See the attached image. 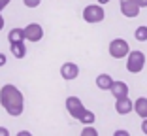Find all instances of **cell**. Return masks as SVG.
Masks as SVG:
<instances>
[{"mask_svg":"<svg viewBox=\"0 0 147 136\" xmlns=\"http://www.w3.org/2000/svg\"><path fill=\"white\" fill-rule=\"evenodd\" d=\"M0 104L11 117H19L25 112V98L13 83H6L0 89Z\"/></svg>","mask_w":147,"mask_h":136,"instance_id":"6da1fadb","label":"cell"},{"mask_svg":"<svg viewBox=\"0 0 147 136\" xmlns=\"http://www.w3.org/2000/svg\"><path fill=\"white\" fill-rule=\"evenodd\" d=\"M143 68H145V55L142 51H138V49L130 51L126 55V70L130 74H140Z\"/></svg>","mask_w":147,"mask_h":136,"instance_id":"7a4b0ae2","label":"cell"},{"mask_svg":"<svg viewBox=\"0 0 147 136\" xmlns=\"http://www.w3.org/2000/svg\"><path fill=\"white\" fill-rule=\"evenodd\" d=\"M106 19V12L102 8V4H89L83 9V21L89 23V25H94V23H102Z\"/></svg>","mask_w":147,"mask_h":136,"instance_id":"3957f363","label":"cell"},{"mask_svg":"<svg viewBox=\"0 0 147 136\" xmlns=\"http://www.w3.org/2000/svg\"><path fill=\"white\" fill-rule=\"evenodd\" d=\"M130 53V45L126 40L123 38H115L109 42V55L113 59H125L126 55Z\"/></svg>","mask_w":147,"mask_h":136,"instance_id":"277c9868","label":"cell"},{"mask_svg":"<svg viewBox=\"0 0 147 136\" xmlns=\"http://www.w3.org/2000/svg\"><path fill=\"white\" fill-rule=\"evenodd\" d=\"M66 110H68V114L72 115L76 121H79V119H81V115H83V112H85L87 108L83 106L81 98H78V97H68V98H66Z\"/></svg>","mask_w":147,"mask_h":136,"instance_id":"5b68a950","label":"cell"},{"mask_svg":"<svg viewBox=\"0 0 147 136\" xmlns=\"http://www.w3.org/2000/svg\"><path fill=\"white\" fill-rule=\"evenodd\" d=\"M23 30H25V40H28V42H40L43 38V28L38 23H28Z\"/></svg>","mask_w":147,"mask_h":136,"instance_id":"8992f818","label":"cell"},{"mask_svg":"<svg viewBox=\"0 0 147 136\" xmlns=\"http://www.w3.org/2000/svg\"><path fill=\"white\" fill-rule=\"evenodd\" d=\"M61 76L66 81H72V79H76L79 76V66L76 62H64L61 66Z\"/></svg>","mask_w":147,"mask_h":136,"instance_id":"52a82bcc","label":"cell"},{"mask_svg":"<svg viewBox=\"0 0 147 136\" xmlns=\"http://www.w3.org/2000/svg\"><path fill=\"white\" fill-rule=\"evenodd\" d=\"M140 6L138 2H132V0H121V13L125 17H138L140 15Z\"/></svg>","mask_w":147,"mask_h":136,"instance_id":"ba28073f","label":"cell"},{"mask_svg":"<svg viewBox=\"0 0 147 136\" xmlns=\"http://www.w3.org/2000/svg\"><path fill=\"white\" fill-rule=\"evenodd\" d=\"M134 110V102L130 100L128 97H121V98H115V112L119 115H126Z\"/></svg>","mask_w":147,"mask_h":136,"instance_id":"9c48e42d","label":"cell"},{"mask_svg":"<svg viewBox=\"0 0 147 136\" xmlns=\"http://www.w3.org/2000/svg\"><path fill=\"white\" fill-rule=\"evenodd\" d=\"M109 93H111L115 98H121V97H128V85L125 81H115L113 79L111 87H109Z\"/></svg>","mask_w":147,"mask_h":136,"instance_id":"30bf717a","label":"cell"},{"mask_svg":"<svg viewBox=\"0 0 147 136\" xmlns=\"http://www.w3.org/2000/svg\"><path fill=\"white\" fill-rule=\"evenodd\" d=\"M134 112L142 119L147 117V98L145 97H140V98H136V100H134Z\"/></svg>","mask_w":147,"mask_h":136,"instance_id":"8fae6325","label":"cell"},{"mask_svg":"<svg viewBox=\"0 0 147 136\" xmlns=\"http://www.w3.org/2000/svg\"><path fill=\"white\" fill-rule=\"evenodd\" d=\"M111 83H113V78L109 74H100V76H96V87L102 89V91H109Z\"/></svg>","mask_w":147,"mask_h":136,"instance_id":"7c38bea8","label":"cell"},{"mask_svg":"<svg viewBox=\"0 0 147 136\" xmlns=\"http://www.w3.org/2000/svg\"><path fill=\"white\" fill-rule=\"evenodd\" d=\"M9 51L15 59H23L26 55V45L25 42H15V44H9Z\"/></svg>","mask_w":147,"mask_h":136,"instance_id":"4fadbf2b","label":"cell"},{"mask_svg":"<svg viewBox=\"0 0 147 136\" xmlns=\"http://www.w3.org/2000/svg\"><path fill=\"white\" fill-rule=\"evenodd\" d=\"M8 42L15 44V42H25V30L23 28H11L8 32Z\"/></svg>","mask_w":147,"mask_h":136,"instance_id":"5bb4252c","label":"cell"},{"mask_svg":"<svg viewBox=\"0 0 147 136\" xmlns=\"http://www.w3.org/2000/svg\"><path fill=\"white\" fill-rule=\"evenodd\" d=\"M79 121H81L83 125H92V123L96 121V115H94V112H91V110H85Z\"/></svg>","mask_w":147,"mask_h":136,"instance_id":"9a60e30c","label":"cell"},{"mask_svg":"<svg viewBox=\"0 0 147 136\" xmlns=\"http://www.w3.org/2000/svg\"><path fill=\"white\" fill-rule=\"evenodd\" d=\"M134 38L138 40V42H147V26L145 25L138 26V28L134 30Z\"/></svg>","mask_w":147,"mask_h":136,"instance_id":"2e32d148","label":"cell"},{"mask_svg":"<svg viewBox=\"0 0 147 136\" xmlns=\"http://www.w3.org/2000/svg\"><path fill=\"white\" fill-rule=\"evenodd\" d=\"M81 136H98V131L92 129L91 125H85V129L81 131Z\"/></svg>","mask_w":147,"mask_h":136,"instance_id":"e0dca14e","label":"cell"},{"mask_svg":"<svg viewBox=\"0 0 147 136\" xmlns=\"http://www.w3.org/2000/svg\"><path fill=\"white\" fill-rule=\"evenodd\" d=\"M23 4H25L26 8H38V6L42 4V0H23Z\"/></svg>","mask_w":147,"mask_h":136,"instance_id":"ac0fdd59","label":"cell"},{"mask_svg":"<svg viewBox=\"0 0 147 136\" xmlns=\"http://www.w3.org/2000/svg\"><path fill=\"white\" fill-rule=\"evenodd\" d=\"M9 2H11V0H0V12H2L6 6H9Z\"/></svg>","mask_w":147,"mask_h":136,"instance_id":"d6986e66","label":"cell"},{"mask_svg":"<svg viewBox=\"0 0 147 136\" xmlns=\"http://www.w3.org/2000/svg\"><path fill=\"white\" fill-rule=\"evenodd\" d=\"M142 132H143V134H147V117L142 121Z\"/></svg>","mask_w":147,"mask_h":136,"instance_id":"ffe728a7","label":"cell"},{"mask_svg":"<svg viewBox=\"0 0 147 136\" xmlns=\"http://www.w3.org/2000/svg\"><path fill=\"white\" fill-rule=\"evenodd\" d=\"M0 136H9V131L4 127H0Z\"/></svg>","mask_w":147,"mask_h":136,"instance_id":"44dd1931","label":"cell"},{"mask_svg":"<svg viewBox=\"0 0 147 136\" xmlns=\"http://www.w3.org/2000/svg\"><path fill=\"white\" fill-rule=\"evenodd\" d=\"M115 136H128V131H115Z\"/></svg>","mask_w":147,"mask_h":136,"instance_id":"7402d4cb","label":"cell"},{"mask_svg":"<svg viewBox=\"0 0 147 136\" xmlns=\"http://www.w3.org/2000/svg\"><path fill=\"white\" fill-rule=\"evenodd\" d=\"M140 8H147V0H136Z\"/></svg>","mask_w":147,"mask_h":136,"instance_id":"603a6c76","label":"cell"},{"mask_svg":"<svg viewBox=\"0 0 147 136\" xmlns=\"http://www.w3.org/2000/svg\"><path fill=\"white\" fill-rule=\"evenodd\" d=\"M4 64H6V55L0 53V66H4Z\"/></svg>","mask_w":147,"mask_h":136,"instance_id":"cb8c5ba5","label":"cell"},{"mask_svg":"<svg viewBox=\"0 0 147 136\" xmlns=\"http://www.w3.org/2000/svg\"><path fill=\"white\" fill-rule=\"evenodd\" d=\"M4 28V17H2V12H0V30Z\"/></svg>","mask_w":147,"mask_h":136,"instance_id":"d4e9b609","label":"cell"},{"mask_svg":"<svg viewBox=\"0 0 147 136\" xmlns=\"http://www.w3.org/2000/svg\"><path fill=\"white\" fill-rule=\"evenodd\" d=\"M19 136H30V132H26V131H21V132H19Z\"/></svg>","mask_w":147,"mask_h":136,"instance_id":"484cf974","label":"cell"},{"mask_svg":"<svg viewBox=\"0 0 147 136\" xmlns=\"http://www.w3.org/2000/svg\"><path fill=\"white\" fill-rule=\"evenodd\" d=\"M109 0H98V4H108Z\"/></svg>","mask_w":147,"mask_h":136,"instance_id":"4316f807","label":"cell"},{"mask_svg":"<svg viewBox=\"0 0 147 136\" xmlns=\"http://www.w3.org/2000/svg\"><path fill=\"white\" fill-rule=\"evenodd\" d=\"M132 2H136V0H132Z\"/></svg>","mask_w":147,"mask_h":136,"instance_id":"83f0119b","label":"cell"}]
</instances>
